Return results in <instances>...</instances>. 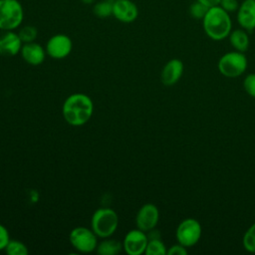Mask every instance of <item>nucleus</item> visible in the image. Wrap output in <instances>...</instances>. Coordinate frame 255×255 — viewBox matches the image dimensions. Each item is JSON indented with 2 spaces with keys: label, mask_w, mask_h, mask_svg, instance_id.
I'll return each instance as SVG.
<instances>
[{
  "label": "nucleus",
  "mask_w": 255,
  "mask_h": 255,
  "mask_svg": "<svg viewBox=\"0 0 255 255\" xmlns=\"http://www.w3.org/2000/svg\"><path fill=\"white\" fill-rule=\"evenodd\" d=\"M183 63L179 59L169 60L163 67L160 79L163 85L172 86L176 84L183 74Z\"/></svg>",
  "instance_id": "obj_14"
},
{
  "label": "nucleus",
  "mask_w": 255,
  "mask_h": 255,
  "mask_svg": "<svg viewBox=\"0 0 255 255\" xmlns=\"http://www.w3.org/2000/svg\"><path fill=\"white\" fill-rule=\"evenodd\" d=\"M202 27L205 34L214 41L227 38L232 31L230 14L220 6L209 8L202 19Z\"/></svg>",
  "instance_id": "obj_2"
},
{
  "label": "nucleus",
  "mask_w": 255,
  "mask_h": 255,
  "mask_svg": "<svg viewBox=\"0 0 255 255\" xmlns=\"http://www.w3.org/2000/svg\"><path fill=\"white\" fill-rule=\"evenodd\" d=\"M22 45L18 33L13 30H0V56H15L21 51Z\"/></svg>",
  "instance_id": "obj_11"
},
{
  "label": "nucleus",
  "mask_w": 255,
  "mask_h": 255,
  "mask_svg": "<svg viewBox=\"0 0 255 255\" xmlns=\"http://www.w3.org/2000/svg\"><path fill=\"white\" fill-rule=\"evenodd\" d=\"M82 3H84V4H87V5H89V4H92V3H94L95 2V0H80Z\"/></svg>",
  "instance_id": "obj_29"
},
{
  "label": "nucleus",
  "mask_w": 255,
  "mask_h": 255,
  "mask_svg": "<svg viewBox=\"0 0 255 255\" xmlns=\"http://www.w3.org/2000/svg\"><path fill=\"white\" fill-rule=\"evenodd\" d=\"M72 246L82 253H90L96 250L98 246V236L96 233L87 227H76L69 235Z\"/></svg>",
  "instance_id": "obj_7"
},
{
  "label": "nucleus",
  "mask_w": 255,
  "mask_h": 255,
  "mask_svg": "<svg viewBox=\"0 0 255 255\" xmlns=\"http://www.w3.org/2000/svg\"><path fill=\"white\" fill-rule=\"evenodd\" d=\"M242 244L245 250L250 253H255V223H253L244 233Z\"/></svg>",
  "instance_id": "obj_20"
},
{
  "label": "nucleus",
  "mask_w": 255,
  "mask_h": 255,
  "mask_svg": "<svg viewBox=\"0 0 255 255\" xmlns=\"http://www.w3.org/2000/svg\"><path fill=\"white\" fill-rule=\"evenodd\" d=\"M158 219L159 211L156 205L152 203H145L138 209L136 213V227L144 232H148L156 226Z\"/></svg>",
  "instance_id": "obj_10"
},
{
  "label": "nucleus",
  "mask_w": 255,
  "mask_h": 255,
  "mask_svg": "<svg viewBox=\"0 0 255 255\" xmlns=\"http://www.w3.org/2000/svg\"><path fill=\"white\" fill-rule=\"evenodd\" d=\"M5 251L9 255H27L29 252L26 245L18 240H9Z\"/></svg>",
  "instance_id": "obj_21"
},
{
  "label": "nucleus",
  "mask_w": 255,
  "mask_h": 255,
  "mask_svg": "<svg viewBox=\"0 0 255 255\" xmlns=\"http://www.w3.org/2000/svg\"><path fill=\"white\" fill-rule=\"evenodd\" d=\"M166 254H168V255H186L187 250H186L185 246L181 245L180 243H177L175 245L170 246L169 249L167 250Z\"/></svg>",
  "instance_id": "obj_27"
},
{
  "label": "nucleus",
  "mask_w": 255,
  "mask_h": 255,
  "mask_svg": "<svg viewBox=\"0 0 255 255\" xmlns=\"http://www.w3.org/2000/svg\"><path fill=\"white\" fill-rule=\"evenodd\" d=\"M196 1L200 2L201 4H203L204 6H206L209 9V8H212V7L219 6L221 0H196Z\"/></svg>",
  "instance_id": "obj_28"
},
{
  "label": "nucleus",
  "mask_w": 255,
  "mask_h": 255,
  "mask_svg": "<svg viewBox=\"0 0 255 255\" xmlns=\"http://www.w3.org/2000/svg\"><path fill=\"white\" fill-rule=\"evenodd\" d=\"M113 16L123 23H131L138 16V8L131 0H116L113 5Z\"/></svg>",
  "instance_id": "obj_12"
},
{
  "label": "nucleus",
  "mask_w": 255,
  "mask_h": 255,
  "mask_svg": "<svg viewBox=\"0 0 255 255\" xmlns=\"http://www.w3.org/2000/svg\"><path fill=\"white\" fill-rule=\"evenodd\" d=\"M245 92L252 98H255V74H249L243 81Z\"/></svg>",
  "instance_id": "obj_24"
},
{
  "label": "nucleus",
  "mask_w": 255,
  "mask_h": 255,
  "mask_svg": "<svg viewBox=\"0 0 255 255\" xmlns=\"http://www.w3.org/2000/svg\"><path fill=\"white\" fill-rule=\"evenodd\" d=\"M9 240H10V237H9V232L7 228L4 225L0 224V251L6 248Z\"/></svg>",
  "instance_id": "obj_26"
},
{
  "label": "nucleus",
  "mask_w": 255,
  "mask_h": 255,
  "mask_svg": "<svg viewBox=\"0 0 255 255\" xmlns=\"http://www.w3.org/2000/svg\"><path fill=\"white\" fill-rule=\"evenodd\" d=\"M123 248V244L120 241L116 239H105L98 243L96 250L100 255H117Z\"/></svg>",
  "instance_id": "obj_17"
},
{
  "label": "nucleus",
  "mask_w": 255,
  "mask_h": 255,
  "mask_svg": "<svg viewBox=\"0 0 255 255\" xmlns=\"http://www.w3.org/2000/svg\"><path fill=\"white\" fill-rule=\"evenodd\" d=\"M62 112L69 125L78 127L89 122L94 112V104L89 96L76 93L66 99Z\"/></svg>",
  "instance_id": "obj_1"
},
{
  "label": "nucleus",
  "mask_w": 255,
  "mask_h": 255,
  "mask_svg": "<svg viewBox=\"0 0 255 255\" xmlns=\"http://www.w3.org/2000/svg\"><path fill=\"white\" fill-rule=\"evenodd\" d=\"M202 229L199 221L194 218H186L182 220L175 231L177 242L187 247L194 246L201 237Z\"/></svg>",
  "instance_id": "obj_6"
},
{
  "label": "nucleus",
  "mask_w": 255,
  "mask_h": 255,
  "mask_svg": "<svg viewBox=\"0 0 255 255\" xmlns=\"http://www.w3.org/2000/svg\"><path fill=\"white\" fill-rule=\"evenodd\" d=\"M247 65L248 62L244 53L232 51L221 56L217 67L221 75L227 78H236L246 71Z\"/></svg>",
  "instance_id": "obj_5"
},
{
  "label": "nucleus",
  "mask_w": 255,
  "mask_h": 255,
  "mask_svg": "<svg viewBox=\"0 0 255 255\" xmlns=\"http://www.w3.org/2000/svg\"><path fill=\"white\" fill-rule=\"evenodd\" d=\"M230 45L234 48L235 51L238 52H246L249 48V36L246 30L244 29H235L230 32L229 36Z\"/></svg>",
  "instance_id": "obj_16"
},
{
  "label": "nucleus",
  "mask_w": 255,
  "mask_h": 255,
  "mask_svg": "<svg viewBox=\"0 0 255 255\" xmlns=\"http://www.w3.org/2000/svg\"><path fill=\"white\" fill-rule=\"evenodd\" d=\"M237 22L247 32L255 30V0H243L236 11Z\"/></svg>",
  "instance_id": "obj_13"
},
{
  "label": "nucleus",
  "mask_w": 255,
  "mask_h": 255,
  "mask_svg": "<svg viewBox=\"0 0 255 255\" xmlns=\"http://www.w3.org/2000/svg\"><path fill=\"white\" fill-rule=\"evenodd\" d=\"M207 11H208V8L196 0L192 4H190L188 8L189 15L195 20H202L205 14L207 13Z\"/></svg>",
  "instance_id": "obj_23"
},
{
  "label": "nucleus",
  "mask_w": 255,
  "mask_h": 255,
  "mask_svg": "<svg viewBox=\"0 0 255 255\" xmlns=\"http://www.w3.org/2000/svg\"><path fill=\"white\" fill-rule=\"evenodd\" d=\"M24 10L18 0H0V30H15L23 21Z\"/></svg>",
  "instance_id": "obj_4"
},
{
  "label": "nucleus",
  "mask_w": 255,
  "mask_h": 255,
  "mask_svg": "<svg viewBox=\"0 0 255 255\" xmlns=\"http://www.w3.org/2000/svg\"><path fill=\"white\" fill-rule=\"evenodd\" d=\"M167 249L159 238L148 239L144 253L146 255H165Z\"/></svg>",
  "instance_id": "obj_19"
},
{
  "label": "nucleus",
  "mask_w": 255,
  "mask_h": 255,
  "mask_svg": "<svg viewBox=\"0 0 255 255\" xmlns=\"http://www.w3.org/2000/svg\"><path fill=\"white\" fill-rule=\"evenodd\" d=\"M239 4L240 3L238 2V0H221L219 6L230 14L237 11Z\"/></svg>",
  "instance_id": "obj_25"
},
{
  "label": "nucleus",
  "mask_w": 255,
  "mask_h": 255,
  "mask_svg": "<svg viewBox=\"0 0 255 255\" xmlns=\"http://www.w3.org/2000/svg\"><path fill=\"white\" fill-rule=\"evenodd\" d=\"M113 1H116V0H113Z\"/></svg>",
  "instance_id": "obj_30"
},
{
  "label": "nucleus",
  "mask_w": 255,
  "mask_h": 255,
  "mask_svg": "<svg viewBox=\"0 0 255 255\" xmlns=\"http://www.w3.org/2000/svg\"><path fill=\"white\" fill-rule=\"evenodd\" d=\"M147 242L148 237L146 232L137 228L129 230L126 234L123 247L128 255H140L144 253Z\"/></svg>",
  "instance_id": "obj_8"
},
{
  "label": "nucleus",
  "mask_w": 255,
  "mask_h": 255,
  "mask_svg": "<svg viewBox=\"0 0 255 255\" xmlns=\"http://www.w3.org/2000/svg\"><path fill=\"white\" fill-rule=\"evenodd\" d=\"M20 52L24 61L32 66H38L45 60V50L40 44L36 42L23 44Z\"/></svg>",
  "instance_id": "obj_15"
},
{
  "label": "nucleus",
  "mask_w": 255,
  "mask_h": 255,
  "mask_svg": "<svg viewBox=\"0 0 255 255\" xmlns=\"http://www.w3.org/2000/svg\"><path fill=\"white\" fill-rule=\"evenodd\" d=\"M73 43L69 36L57 34L52 36L46 45L47 54L54 59H64L72 51Z\"/></svg>",
  "instance_id": "obj_9"
},
{
  "label": "nucleus",
  "mask_w": 255,
  "mask_h": 255,
  "mask_svg": "<svg viewBox=\"0 0 255 255\" xmlns=\"http://www.w3.org/2000/svg\"><path fill=\"white\" fill-rule=\"evenodd\" d=\"M113 0H102L94 5V14L99 18H107L113 16Z\"/></svg>",
  "instance_id": "obj_18"
},
{
  "label": "nucleus",
  "mask_w": 255,
  "mask_h": 255,
  "mask_svg": "<svg viewBox=\"0 0 255 255\" xmlns=\"http://www.w3.org/2000/svg\"><path fill=\"white\" fill-rule=\"evenodd\" d=\"M37 35H38V31H37L36 27H34L32 25L23 26L18 32V36L21 39L23 44L34 42L35 39L37 38Z\"/></svg>",
  "instance_id": "obj_22"
},
{
  "label": "nucleus",
  "mask_w": 255,
  "mask_h": 255,
  "mask_svg": "<svg viewBox=\"0 0 255 255\" xmlns=\"http://www.w3.org/2000/svg\"><path fill=\"white\" fill-rule=\"evenodd\" d=\"M118 225V214L111 208H100L96 210L91 219L92 230L101 238L111 237L116 232Z\"/></svg>",
  "instance_id": "obj_3"
}]
</instances>
